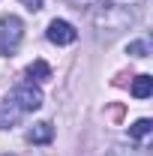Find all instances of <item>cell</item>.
Segmentation results:
<instances>
[{
	"label": "cell",
	"mask_w": 153,
	"mask_h": 156,
	"mask_svg": "<svg viewBox=\"0 0 153 156\" xmlns=\"http://www.w3.org/2000/svg\"><path fill=\"white\" fill-rule=\"evenodd\" d=\"M27 78H30V81H48V78H51V66H48L45 60H33V63L27 66Z\"/></svg>",
	"instance_id": "cell-7"
},
{
	"label": "cell",
	"mask_w": 153,
	"mask_h": 156,
	"mask_svg": "<svg viewBox=\"0 0 153 156\" xmlns=\"http://www.w3.org/2000/svg\"><path fill=\"white\" fill-rule=\"evenodd\" d=\"M6 105H12L18 114L36 111V108H42V90H39L33 81H24V84H18V87L6 96Z\"/></svg>",
	"instance_id": "cell-2"
},
{
	"label": "cell",
	"mask_w": 153,
	"mask_h": 156,
	"mask_svg": "<svg viewBox=\"0 0 153 156\" xmlns=\"http://www.w3.org/2000/svg\"><path fill=\"white\" fill-rule=\"evenodd\" d=\"M24 36V24L15 15H0V54H12Z\"/></svg>",
	"instance_id": "cell-3"
},
{
	"label": "cell",
	"mask_w": 153,
	"mask_h": 156,
	"mask_svg": "<svg viewBox=\"0 0 153 156\" xmlns=\"http://www.w3.org/2000/svg\"><path fill=\"white\" fill-rule=\"evenodd\" d=\"M27 138H30L33 144H48V141L54 138V126H51L48 120H42V123H36V126L27 132Z\"/></svg>",
	"instance_id": "cell-5"
},
{
	"label": "cell",
	"mask_w": 153,
	"mask_h": 156,
	"mask_svg": "<svg viewBox=\"0 0 153 156\" xmlns=\"http://www.w3.org/2000/svg\"><path fill=\"white\" fill-rule=\"evenodd\" d=\"M105 3H114V6H126V9H138L144 0H105Z\"/></svg>",
	"instance_id": "cell-10"
},
{
	"label": "cell",
	"mask_w": 153,
	"mask_h": 156,
	"mask_svg": "<svg viewBox=\"0 0 153 156\" xmlns=\"http://www.w3.org/2000/svg\"><path fill=\"white\" fill-rule=\"evenodd\" d=\"M132 9L126 6H114V3H102V9L96 12V27L99 30H108V36H114L120 30H126L132 24Z\"/></svg>",
	"instance_id": "cell-1"
},
{
	"label": "cell",
	"mask_w": 153,
	"mask_h": 156,
	"mask_svg": "<svg viewBox=\"0 0 153 156\" xmlns=\"http://www.w3.org/2000/svg\"><path fill=\"white\" fill-rule=\"evenodd\" d=\"M111 156H126V153H120V150H114V153H111Z\"/></svg>",
	"instance_id": "cell-12"
},
{
	"label": "cell",
	"mask_w": 153,
	"mask_h": 156,
	"mask_svg": "<svg viewBox=\"0 0 153 156\" xmlns=\"http://www.w3.org/2000/svg\"><path fill=\"white\" fill-rule=\"evenodd\" d=\"M21 3H24L30 12H39V9H42V0H21Z\"/></svg>",
	"instance_id": "cell-11"
},
{
	"label": "cell",
	"mask_w": 153,
	"mask_h": 156,
	"mask_svg": "<svg viewBox=\"0 0 153 156\" xmlns=\"http://www.w3.org/2000/svg\"><path fill=\"white\" fill-rule=\"evenodd\" d=\"M45 36H48V42H54V45H72V42L78 39V30L72 27V24H69V21L54 18L51 24H48Z\"/></svg>",
	"instance_id": "cell-4"
},
{
	"label": "cell",
	"mask_w": 153,
	"mask_h": 156,
	"mask_svg": "<svg viewBox=\"0 0 153 156\" xmlns=\"http://www.w3.org/2000/svg\"><path fill=\"white\" fill-rule=\"evenodd\" d=\"M72 3H87V0H72Z\"/></svg>",
	"instance_id": "cell-13"
},
{
	"label": "cell",
	"mask_w": 153,
	"mask_h": 156,
	"mask_svg": "<svg viewBox=\"0 0 153 156\" xmlns=\"http://www.w3.org/2000/svg\"><path fill=\"white\" fill-rule=\"evenodd\" d=\"M150 129H153V120H150V117H141V120H135L132 126H129V135H132V138H147Z\"/></svg>",
	"instance_id": "cell-8"
},
{
	"label": "cell",
	"mask_w": 153,
	"mask_h": 156,
	"mask_svg": "<svg viewBox=\"0 0 153 156\" xmlns=\"http://www.w3.org/2000/svg\"><path fill=\"white\" fill-rule=\"evenodd\" d=\"M126 54H132V57H147V54H150V42H147V39H138V42H129Z\"/></svg>",
	"instance_id": "cell-9"
},
{
	"label": "cell",
	"mask_w": 153,
	"mask_h": 156,
	"mask_svg": "<svg viewBox=\"0 0 153 156\" xmlns=\"http://www.w3.org/2000/svg\"><path fill=\"white\" fill-rule=\"evenodd\" d=\"M153 93V78L150 75H135L132 81V96L135 99H147Z\"/></svg>",
	"instance_id": "cell-6"
}]
</instances>
